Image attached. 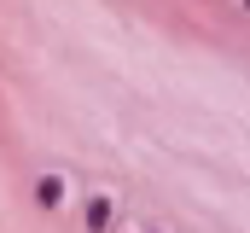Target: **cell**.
Masks as SVG:
<instances>
[{
  "mask_svg": "<svg viewBox=\"0 0 250 233\" xmlns=\"http://www.w3.org/2000/svg\"><path fill=\"white\" fill-rule=\"evenodd\" d=\"M245 6H250V0H245Z\"/></svg>",
  "mask_w": 250,
  "mask_h": 233,
  "instance_id": "4",
  "label": "cell"
},
{
  "mask_svg": "<svg viewBox=\"0 0 250 233\" xmlns=\"http://www.w3.org/2000/svg\"><path fill=\"white\" fill-rule=\"evenodd\" d=\"M111 222H117L111 198H105V192H93V198H87V233H111Z\"/></svg>",
  "mask_w": 250,
  "mask_h": 233,
  "instance_id": "2",
  "label": "cell"
},
{
  "mask_svg": "<svg viewBox=\"0 0 250 233\" xmlns=\"http://www.w3.org/2000/svg\"><path fill=\"white\" fill-rule=\"evenodd\" d=\"M146 233H157V228H146Z\"/></svg>",
  "mask_w": 250,
  "mask_h": 233,
  "instance_id": "3",
  "label": "cell"
},
{
  "mask_svg": "<svg viewBox=\"0 0 250 233\" xmlns=\"http://www.w3.org/2000/svg\"><path fill=\"white\" fill-rule=\"evenodd\" d=\"M64 198H70V181H64L59 169H47L35 181V204H41V210H64Z\"/></svg>",
  "mask_w": 250,
  "mask_h": 233,
  "instance_id": "1",
  "label": "cell"
}]
</instances>
